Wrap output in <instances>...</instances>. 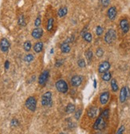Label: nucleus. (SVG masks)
<instances>
[{"label": "nucleus", "mask_w": 130, "mask_h": 134, "mask_svg": "<svg viewBox=\"0 0 130 134\" xmlns=\"http://www.w3.org/2000/svg\"><path fill=\"white\" fill-rule=\"evenodd\" d=\"M55 87H56L57 90L59 93H66L69 90V87H68V85H67L66 82L65 81V80H62V79H60V80H58V81L56 82Z\"/></svg>", "instance_id": "nucleus-1"}, {"label": "nucleus", "mask_w": 130, "mask_h": 134, "mask_svg": "<svg viewBox=\"0 0 130 134\" xmlns=\"http://www.w3.org/2000/svg\"><path fill=\"white\" fill-rule=\"evenodd\" d=\"M41 103L42 105L44 107H47V106H51L52 105V93L50 91H47L42 96V100H41Z\"/></svg>", "instance_id": "nucleus-2"}, {"label": "nucleus", "mask_w": 130, "mask_h": 134, "mask_svg": "<svg viewBox=\"0 0 130 134\" xmlns=\"http://www.w3.org/2000/svg\"><path fill=\"white\" fill-rule=\"evenodd\" d=\"M116 38V33L115 31V30L113 29H109L108 30V31L106 32V35H105V42L107 43V44H111L113 43Z\"/></svg>", "instance_id": "nucleus-3"}, {"label": "nucleus", "mask_w": 130, "mask_h": 134, "mask_svg": "<svg viewBox=\"0 0 130 134\" xmlns=\"http://www.w3.org/2000/svg\"><path fill=\"white\" fill-rule=\"evenodd\" d=\"M26 107L31 112H34L37 107V100L34 97H29L25 102Z\"/></svg>", "instance_id": "nucleus-4"}, {"label": "nucleus", "mask_w": 130, "mask_h": 134, "mask_svg": "<svg viewBox=\"0 0 130 134\" xmlns=\"http://www.w3.org/2000/svg\"><path fill=\"white\" fill-rule=\"evenodd\" d=\"M106 127V119L103 118L101 116L98 117L97 119L96 120V121L94 124V129L95 130H102Z\"/></svg>", "instance_id": "nucleus-5"}, {"label": "nucleus", "mask_w": 130, "mask_h": 134, "mask_svg": "<svg viewBox=\"0 0 130 134\" xmlns=\"http://www.w3.org/2000/svg\"><path fill=\"white\" fill-rule=\"evenodd\" d=\"M49 71L46 70H44L38 77V84L42 86H44L46 85V83L48 81V78H49Z\"/></svg>", "instance_id": "nucleus-6"}, {"label": "nucleus", "mask_w": 130, "mask_h": 134, "mask_svg": "<svg viewBox=\"0 0 130 134\" xmlns=\"http://www.w3.org/2000/svg\"><path fill=\"white\" fill-rule=\"evenodd\" d=\"M82 81H83V78L82 76L74 75L73 77H72L70 80V84L73 87H78L82 85Z\"/></svg>", "instance_id": "nucleus-7"}, {"label": "nucleus", "mask_w": 130, "mask_h": 134, "mask_svg": "<svg viewBox=\"0 0 130 134\" xmlns=\"http://www.w3.org/2000/svg\"><path fill=\"white\" fill-rule=\"evenodd\" d=\"M109 69H110V63L108 61H104L98 66V72L99 74H104L109 71Z\"/></svg>", "instance_id": "nucleus-8"}, {"label": "nucleus", "mask_w": 130, "mask_h": 134, "mask_svg": "<svg viewBox=\"0 0 130 134\" xmlns=\"http://www.w3.org/2000/svg\"><path fill=\"white\" fill-rule=\"evenodd\" d=\"M10 46V42L8 40L5 38H2L0 40V50H1L3 52H7Z\"/></svg>", "instance_id": "nucleus-9"}, {"label": "nucleus", "mask_w": 130, "mask_h": 134, "mask_svg": "<svg viewBox=\"0 0 130 134\" xmlns=\"http://www.w3.org/2000/svg\"><path fill=\"white\" fill-rule=\"evenodd\" d=\"M120 27L124 34H127L129 31V23L126 19H123L120 21Z\"/></svg>", "instance_id": "nucleus-10"}, {"label": "nucleus", "mask_w": 130, "mask_h": 134, "mask_svg": "<svg viewBox=\"0 0 130 134\" xmlns=\"http://www.w3.org/2000/svg\"><path fill=\"white\" fill-rule=\"evenodd\" d=\"M31 35L34 39H39L43 35V30L40 27H36L32 31Z\"/></svg>", "instance_id": "nucleus-11"}, {"label": "nucleus", "mask_w": 130, "mask_h": 134, "mask_svg": "<svg viewBox=\"0 0 130 134\" xmlns=\"http://www.w3.org/2000/svg\"><path fill=\"white\" fill-rule=\"evenodd\" d=\"M109 92H103L100 95V102L102 105H106L109 100Z\"/></svg>", "instance_id": "nucleus-12"}, {"label": "nucleus", "mask_w": 130, "mask_h": 134, "mask_svg": "<svg viewBox=\"0 0 130 134\" xmlns=\"http://www.w3.org/2000/svg\"><path fill=\"white\" fill-rule=\"evenodd\" d=\"M107 16L111 21H113L116 19V8L115 7H111L109 8V10L107 11Z\"/></svg>", "instance_id": "nucleus-13"}, {"label": "nucleus", "mask_w": 130, "mask_h": 134, "mask_svg": "<svg viewBox=\"0 0 130 134\" xmlns=\"http://www.w3.org/2000/svg\"><path fill=\"white\" fill-rule=\"evenodd\" d=\"M97 113H98V109H97V107L92 106V107H90V108L89 109V110L87 111V116L89 118H94L97 115Z\"/></svg>", "instance_id": "nucleus-14"}, {"label": "nucleus", "mask_w": 130, "mask_h": 134, "mask_svg": "<svg viewBox=\"0 0 130 134\" xmlns=\"http://www.w3.org/2000/svg\"><path fill=\"white\" fill-rule=\"evenodd\" d=\"M60 49H61V53H68L70 52V50H71L69 42H67L66 41L63 42V43L60 46Z\"/></svg>", "instance_id": "nucleus-15"}, {"label": "nucleus", "mask_w": 130, "mask_h": 134, "mask_svg": "<svg viewBox=\"0 0 130 134\" xmlns=\"http://www.w3.org/2000/svg\"><path fill=\"white\" fill-rule=\"evenodd\" d=\"M127 97H128L127 89H126V86H124V87L121 88V89L120 91V101L121 103H124L126 101Z\"/></svg>", "instance_id": "nucleus-16"}, {"label": "nucleus", "mask_w": 130, "mask_h": 134, "mask_svg": "<svg viewBox=\"0 0 130 134\" xmlns=\"http://www.w3.org/2000/svg\"><path fill=\"white\" fill-rule=\"evenodd\" d=\"M42 49H43V42H36L34 45V47H33V50H34V51L36 53H41L42 51Z\"/></svg>", "instance_id": "nucleus-17"}, {"label": "nucleus", "mask_w": 130, "mask_h": 134, "mask_svg": "<svg viewBox=\"0 0 130 134\" xmlns=\"http://www.w3.org/2000/svg\"><path fill=\"white\" fill-rule=\"evenodd\" d=\"M67 13H68V8L66 7H62L58 11V16L59 18H63L67 15Z\"/></svg>", "instance_id": "nucleus-18"}, {"label": "nucleus", "mask_w": 130, "mask_h": 134, "mask_svg": "<svg viewBox=\"0 0 130 134\" xmlns=\"http://www.w3.org/2000/svg\"><path fill=\"white\" fill-rule=\"evenodd\" d=\"M54 19L53 18L49 19L47 24H46V30L47 31H52L54 28Z\"/></svg>", "instance_id": "nucleus-19"}, {"label": "nucleus", "mask_w": 130, "mask_h": 134, "mask_svg": "<svg viewBox=\"0 0 130 134\" xmlns=\"http://www.w3.org/2000/svg\"><path fill=\"white\" fill-rule=\"evenodd\" d=\"M66 113H73V112H75V105L73 104H68L67 106H66Z\"/></svg>", "instance_id": "nucleus-20"}, {"label": "nucleus", "mask_w": 130, "mask_h": 134, "mask_svg": "<svg viewBox=\"0 0 130 134\" xmlns=\"http://www.w3.org/2000/svg\"><path fill=\"white\" fill-rule=\"evenodd\" d=\"M82 38H83V39L85 40V41L86 42H88V43L91 42H92V40H93V36H92V34H91L89 32L85 33V34L82 36Z\"/></svg>", "instance_id": "nucleus-21"}, {"label": "nucleus", "mask_w": 130, "mask_h": 134, "mask_svg": "<svg viewBox=\"0 0 130 134\" xmlns=\"http://www.w3.org/2000/svg\"><path fill=\"white\" fill-rule=\"evenodd\" d=\"M111 88H112V90L113 92L118 91V85L116 81V79H114V78L111 79Z\"/></svg>", "instance_id": "nucleus-22"}, {"label": "nucleus", "mask_w": 130, "mask_h": 134, "mask_svg": "<svg viewBox=\"0 0 130 134\" xmlns=\"http://www.w3.org/2000/svg\"><path fill=\"white\" fill-rule=\"evenodd\" d=\"M111 78H112V74H111V73L109 72V71H107V72H106V73H104L103 75H102V80H103V81H105V82H109V81H110Z\"/></svg>", "instance_id": "nucleus-23"}, {"label": "nucleus", "mask_w": 130, "mask_h": 134, "mask_svg": "<svg viewBox=\"0 0 130 134\" xmlns=\"http://www.w3.org/2000/svg\"><path fill=\"white\" fill-rule=\"evenodd\" d=\"M85 58H86L87 61L90 62L91 60H92V58H93L94 53H93V51L91 50H86V51H85Z\"/></svg>", "instance_id": "nucleus-24"}, {"label": "nucleus", "mask_w": 130, "mask_h": 134, "mask_svg": "<svg viewBox=\"0 0 130 134\" xmlns=\"http://www.w3.org/2000/svg\"><path fill=\"white\" fill-rule=\"evenodd\" d=\"M23 48H24L25 51L29 52L32 48V45H31L30 41H26L23 44Z\"/></svg>", "instance_id": "nucleus-25"}, {"label": "nucleus", "mask_w": 130, "mask_h": 134, "mask_svg": "<svg viewBox=\"0 0 130 134\" xmlns=\"http://www.w3.org/2000/svg\"><path fill=\"white\" fill-rule=\"evenodd\" d=\"M18 23L19 26H24L26 25V20H25V17L24 15H20L18 16Z\"/></svg>", "instance_id": "nucleus-26"}, {"label": "nucleus", "mask_w": 130, "mask_h": 134, "mask_svg": "<svg viewBox=\"0 0 130 134\" xmlns=\"http://www.w3.org/2000/svg\"><path fill=\"white\" fill-rule=\"evenodd\" d=\"M34 55L33 54H31V53H28V54H27L25 56V58H24V61L26 62H31L33 60H34Z\"/></svg>", "instance_id": "nucleus-27"}, {"label": "nucleus", "mask_w": 130, "mask_h": 134, "mask_svg": "<svg viewBox=\"0 0 130 134\" xmlns=\"http://www.w3.org/2000/svg\"><path fill=\"white\" fill-rule=\"evenodd\" d=\"M103 32H104V29L101 27V26H97V28H96V34H97V36H101Z\"/></svg>", "instance_id": "nucleus-28"}, {"label": "nucleus", "mask_w": 130, "mask_h": 134, "mask_svg": "<svg viewBox=\"0 0 130 134\" xmlns=\"http://www.w3.org/2000/svg\"><path fill=\"white\" fill-rule=\"evenodd\" d=\"M103 54H104V50H102V48H101V47L97 48V50H96V55H97V57L101 58L103 56Z\"/></svg>", "instance_id": "nucleus-29"}, {"label": "nucleus", "mask_w": 130, "mask_h": 134, "mask_svg": "<svg viewBox=\"0 0 130 134\" xmlns=\"http://www.w3.org/2000/svg\"><path fill=\"white\" fill-rule=\"evenodd\" d=\"M101 116L103 117V118H105V119H108L109 118V110L108 109H105L101 114Z\"/></svg>", "instance_id": "nucleus-30"}, {"label": "nucleus", "mask_w": 130, "mask_h": 134, "mask_svg": "<svg viewBox=\"0 0 130 134\" xmlns=\"http://www.w3.org/2000/svg\"><path fill=\"white\" fill-rule=\"evenodd\" d=\"M85 61L84 59H79L77 61V65H78L80 68H85Z\"/></svg>", "instance_id": "nucleus-31"}, {"label": "nucleus", "mask_w": 130, "mask_h": 134, "mask_svg": "<svg viewBox=\"0 0 130 134\" xmlns=\"http://www.w3.org/2000/svg\"><path fill=\"white\" fill-rule=\"evenodd\" d=\"M18 125H19V122H18V120L17 119L14 118V119H12V120H11V121H10V125H11L12 127H16V126H18Z\"/></svg>", "instance_id": "nucleus-32"}, {"label": "nucleus", "mask_w": 130, "mask_h": 134, "mask_svg": "<svg viewBox=\"0 0 130 134\" xmlns=\"http://www.w3.org/2000/svg\"><path fill=\"white\" fill-rule=\"evenodd\" d=\"M81 115H82V109H77L75 113H74V117L76 120H79V118L81 117Z\"/></svg>", "instance_id": "nucleus-33"}, {"label": "nucleus", "mask_w": 130, "mask_h": 134, "mask_svg": "<svg viewBox=\"0 0 130 134\" xmlns=\"http://www.w3.org/2000/svg\"><path fill=\"white\" fill-rule=\"evenodd\" d=\"M41 22H42L41 18H40V16H38L34 21V26H36V27H38V26L41 25Z\"/></svg>", "instance_id": "nucleus-34"}, {"label": "nucleus", "mask_w": 130, "mask_h": 134, "mask_svg": "<svg viewBox=\"0 0 130 134\" xmlns=\"http://www.w3.org/2000/svg\"><path fill=\"white\" fill-rule=\"evenodd\" d=\"M101 3L104 7H106L109 5L110 3V0H101Z\"/></svg>", "instance_id": "nucleus-35"}, {"label": "nucleus", "mask_w": 130, "mask_h": 134, "mask_svg": "<svg viewBox=\"0 0 130 134\" xmlns=\"http://www.w3.org/2000/svg\"><path fill=\"white\" fill-rule=\"evenodd\" d=\"M125 126H124V125H121V126L119 128V129L117 130V132H116V134H123L124 132H125Z\"/></svg>", "instance_id": "nucleus-36"}, {"label": "nucleus", "mask_w": 130, "mask_h": 134, "mask_svg": "<svg viewBox=\"0 0 130 134\" xmlns=\"http://www.w3.org/2000/svg\"><path fill=\"white\" fill-rule=\"evenodd\" d=\"M63 64V60H57L56 62H55V66L56 67H60L61 65Z\"/></svg>", "instance_id": "nucleus-37"}, {"label": "nucleus", "mask_w": 130, "mask_h": 134, "mask_svg": "<svg viewBox=\"0 0 130 134\" xmlns=\"http://www.w3.org/2000/svg\"><path fill=\"white\" fill-rule=\"evenodd\" d=\"M87 28H88V26H85V27H84V29H83L82 31L81 32V35H82V36H83L85 33L88 32V31H87Z\"/></svg>", "instance_id": "nucleus-38"}, {"label": "nucleus", "mask_w": 130, "mask_h": 134, "mask_svg": "<svg viewBox=\"0 0 130 134\" xmlns=\"http://www.w3.org/2000/svg\"><path fill=\"white\" fill-rule=\"evenodd\" d=\"M5 69L6 70H8L9 69V66H10V62H9V61L8 60H7L6 62H5Z\"/></svg>", "instance_id": "nucleus-39"}, {"label": "nucleus", "mask_w": 130, "mask_h": 134, "mask_svg": "<svg viewBox=\"0 0 130 134\" xmlns=\"http://www.w3.org/2000/svg\"><path fill=\"white\" fill-rule=\"evenodd\" d=\"M94 88H97V81L96 80L94 81Z\"/></svg>", "instance_id": "nucleus-40"}, {"label": "nucleus", "mask_w": 130, "mask_h": 134, "mask_svg": "<svg viewBox=\"0 0 130 134\" xmlns=\"http://www.w3.org/2000/svg\"><path fill=\"white\" fill-rule=\"evenodd\" d=\"M53 52H54V50H53V49H52V50H50V53H53Z\"/></svg>", "instance_id": "nucleus-41"}]
</instances>
